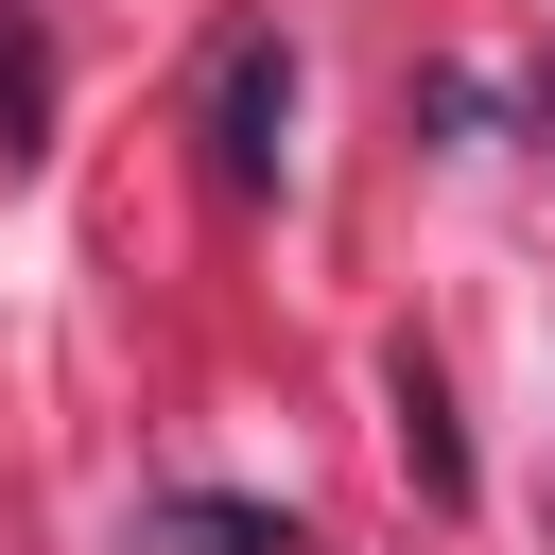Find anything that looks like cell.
I'll use <instances>...</instances> for the list:
<instances>
[{
	"instance_id": "cell-1",
	"label": "cell",
	"mask_w": 555,
	"mask_h": 555,
	"mask_svg": "<svg viewBox=\"0 0 555 555\" xmlns=\"http://www.w3.org/2000/svg\"><path fill=\"white\" fill-rule=\"evenodd\" d=\"M208 121H225V191H260V173H278V121H295V52H278V35H243Z\"/></svg>"
},
{
	"instance_id": "cell-2",
	"label": "cell",
	"mask_w": 555,
	"mask_h": 555,
	"mask_svg": "<svg viewBox=\"0 0 555 555\" xmlns=\"http://www.w3.org/2000/svg\"><path fill=\"white\" fill-rule=\"evenodd\" d=\"M382 399H399V451H416V486H434V503H468V434H451V382H434V347H399V364H382Z\"/></svg>"
},
{
	"instance_id": "cell-3",
	"label": "cell",
	"mask_w": 555,
	"mask_h": 555,
	"mask_svg": "<svg viewBox=\"0 0 555 555\" xmlns=\"http://www.w3.org/2000/svg\"><path fill=\"white\" fill-rule=\"evenodd\" d=\"M173 538L191 555H295V520H260V503H173Z\"/></svg>"
}]
</instances>
